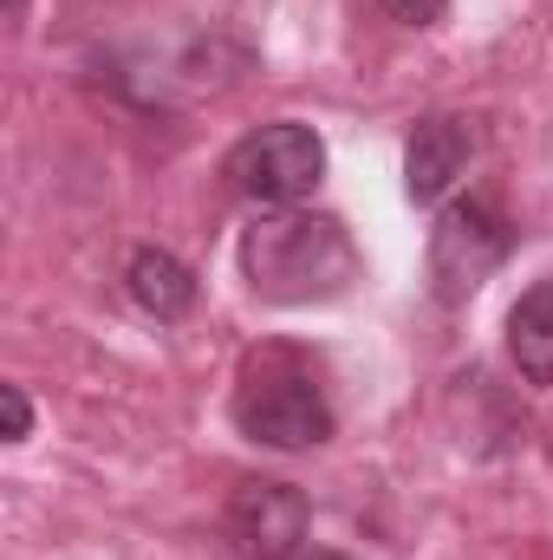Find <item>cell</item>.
<instances>
[{
  "label": "cell",
  "instance_id": "obj_6",
  "mask_svg": "<svg viewBox=\"0 0 553 560\" xmlns=\"http://www.w3.org/2000/svg\"><path fill=\"white\" fill-rule=\"evenodd\" d=\"M475 156V125L469 118H423L404 150V189L411 202H436Z\"/></svg>",
  "mask_w": 553,
  "mask_h": 560
},
{
  "label": "cell",
  "instance_id": "obj_7",
  "mask_svg": "<svg viewBox=\"0 0 553 560\" xmlns=\"http://www.w3.org/2000/svg\"><path fill=\"white\" fill-rule=\"evenodd\" d=\"M508 352L521 365V378L548 385L553 392V280H534L515 313H508Z\"/></svg>",
  "mask_w": 553,
  "mask_h": 560
},
{
  "label": "cell",
  "instance_id": "obj_8",
  "mask_svg": "<svg viewBox=\"0 0 553 560\" xmlns=\"http://www.w3.org/2000/svg\"><path fill=\"white\" fill-rule=\"evenodd\" d=\"M125 287H131V300H138L143 313H156V319H183L196 306V275L176 255H163V248H138L131 268H125Z\"/></svg>",
  "mask_w": 553,
  "mask_h": 560
},
{
  "label": "cell",
  "instance_id": "obj_3",
  "mask_svg": "<svg viewBox=\"0 0 553 560\" xmlns=\"http://www.w3.org/2000/svg\"><path fill=\"white\" fill-rule=\"evenodd\" d=\"M326 176V143L313 125H261L228 150V183L235 196H248L255 209H299V196H313Z\"/></svg>",
  "mask_w": 553,
  "mask_h": 560
},
{
  "label": "cell",
  "instance_id": "obj_11",
  "mask_svg": "<svg viewBox=\"0 0 553 560\" xmlns=\"http://www.w3.org/2000/svg\"><path fill=\"white\" fill-rule=\"evenodd\" d=\"M326 560H345V555H326Z\"/></svg>",
  "mask_w": 553,
  "mask_h": 560
},
{
  "label": "cell",
  "instance_id": "obj_1",
  "mask_svg": "<svg viewBox=\"0 0 553 560\" xmlns=\"http://www.w3.org/2000/svg\"><path fill=\"white\" fill-rule=\"evenodd\" d=\"M242 275L268 306H319L358 280V248L345 222L313 209H268L242 235Z\"/></svg>",
  "mask_w": 553,
  "mask_h": 560
},
{
  "label": "cell",
  "instance_id": "obj_9",
  "mask_svg": "<svg viewBox=\"0 0 553 560\" xmlns=\"http://www.w3.org/2000/svg\"><path fill=\"white\" fill-rule=\"evenodd\" d=\"M391 20H404V26H436L443 13H449V0H378Z\"/></svg>",
  "mask_w": 553,
  "mask_h": 560
},
{
  "label": "cell",
  "instance_id": "obj_2",
  "mask_svg": "<svg viewBox=\"0 0 553 560\" xmlns=\"http://www.w3.org/2000/svg\"><path fill=\"white\" fill-rule=\"evenodd\" d=\"M235 423L268 450H313L332 436V405L293 352H255L235 385Z\"/></svg>",
  "mask_w": 553,
  "mask_h": 560
},
{
  "label": "cell",
  "instance_id": "obj_4",
  "mask_svg": "<svg viewBox=\"0 0 553 560\" xmlns=\"http://www.w3.org/2000/svg\"><path fill=\"white\" fill-rule=\"evenodd\" d=\"M515 248V229L495 202L469 196V202H449L436 215V235H430V280H436V300H469L482 293V280L495 275Z\"/></svg>",
  "mask_w": 553,
  "mask_h": 560
},
{
  "label": "cell",
  "instance_id": "obj_10",
  "mask_svg": "<svg viewBox=\"0 0 553 560\" xmlns=\"http://www.w3.org/2000/svg\"><path fill=\"white\" fill-rule=\"evenodd\" d=\"M0 405H7V443H20V436H26V423H33L26 392H20V385H0Z\"/></svg>",
  "mask_w": 553,
  "mask_h": 560
},
{
  "label": "cell",
  "instance_id": "obj_5",
  "mask_svg": "<svg viewBox=\"0 0 553 560\" xmlns=\"http://www.w3.org/2000/svg\"><path fill=\"white\" fill-rule=\"evenodd\" d=\"M306 528L313 515L293 482H242L228 502V541L242 548V560H299Z\"/></svg>",
  "mask_w": 553,
  "mask_h": 560
}]
</instances>
